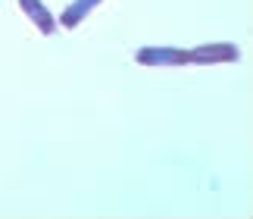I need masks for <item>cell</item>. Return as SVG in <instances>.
Here are the masks:
<instances>
[{
  "mask_svg": "<svg viewBox=\"0 0 253 219\" xmlns=\"http://www.w3.org/2000/svg\"><path fill=\"white\" fill-rule=\"evenodd\" d=\"M241 56V51L235 44H200L194 47V51H188V59L191 63H235V59Z\"/></svg>",
  "mask_w": 253,
  "mask_h": 219,
  "instance_id": "cell-2",
  "label": "cell"
},
{
  "mask_svg": "<svg viewBox=\"0 0 253 219\" xmlns=\"http://www.w3.org/2000/svg\"><path fill=\"white\" fill-rule=\"evenodd\" d=\"M134 59L141 66H184V63H191L188 51H178V47H141Z\"/></svg>",
  "mask_w": 253,
  "mask_h": 219,
  "instance_id": "cell-1",
  "label": "cell"
},
{
  "mask_svg": "<svg viewBox=\"0 0 253 219\" xmlns=\"http://www.w3.org/2000/svg\"><path fill=\"white\" fill-rule=\"evenodd\" d=\"M19 6H22V13L32 19V22L38 25V32H44V35H53V28H56V19L50 16V9H47L41 0H19Z\"/></svg>",
  "mask_w": 253,
  "mask_h": 219,
  "instance_id": "cell-3",
  "label": "cell"
},
{
  "mask_svg": "<svg viewBox=\"0 0 253 219\" xmlns=\"http://www.w3.org/2000/svg\"><path fill=\"white\" fill-rule=\"evenodd\" d=\"M100 3V0H75V3H69L63 9V16H60V25H66V28H75L82 22V19L91 13V9Z\"/></svg>",
  "mask_w": 253,
  "mask_h": 219,
  "instance_id": "cell-4",
  "label": "cell"
}]
</instances>
